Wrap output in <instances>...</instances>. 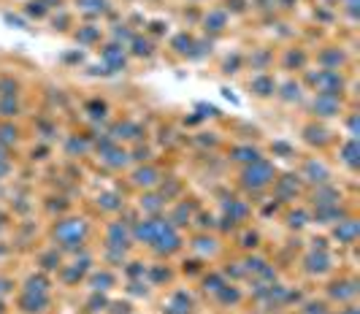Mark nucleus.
Returning a JSON list of instances; mask_svg holds the SVG:
<instances>
[{"instance_id":"20e7f679","label":"nucleus","mask_w":360,"mask_h":314,"mask_svg":"<svg viewBox=\"0 0 360 314\" xmlns=\"http://www.w3.org/2000/svg\"><path fill=\"white\" fill-rule=\"evenodd\" d=\"M82 230H84V225H82V222H60V225H57V230H54V233H57V239L60 241H65V244H73V241L79 239V233H82Z\"/></svg>"},{"instance_id":"0eeeda50","label":"nucleus","mask_w":360,"mask_h":314,"mask_svg":"<svg viewBox=\"0 0 360 314\" xmlns=\"http://www.w3.org/2000/svg\"><path fill=\"white\" fill-rule=\"evenodd\" d=\"M0 314H8V309H6V303L0 301Z\"/></svg>"},{"instance_id":"39448f33","label":"nucleus","mask_w":360,"mask_h":314,"mask_svg":"<svg viewBox=\"0 0 360 314\" xmlns=\"http://www.w3.org/2000/svg\"><path fill=\"white\" fill-rule=\"evenodd\" d=\"M217 301H219V303H225V306H228V303H231V306H236V303L241 301V293L236 290L233 284H222V287L217 290Z\"/></svg>"},{"instance_id":"423d86ee","label":"nucleus","mask_w":360,"mask_h":314,"mask_svg":"<svg viewBox=\"0 0 360 314\" xmlns=\"http://www.w3.org/2000/svg\"><path fill=\"white\" fill-rule=\"evenodd\" d=\"M255 90H257V95L266 98V95L274 93V81H271V79H257V81H255Z\"/></svg>"},{"instance_id":"f257e3e1","label":"nucleus","mask_w":360,"mask_h":314,"mask_svg":"<svg viewBox=\"0 0 360 314\" xmlns=\"http://www.w3.org/2000/svg\"><path fill=\"white\" fill-rule=\"evenodd\" d=\"M52 309V298L49 293H19L17 298V312L19 314H49Z\"/></svg>"},{"instance_id":"7ed1b4c3","label":"nucleus","mask_w":360,"mask_h":314,"mask_svg":"<svg viewBox=\"0 0 360 314\" xmlns=\"http://www.w3.org/2000/svg\"><path fill=\"white\" fill-rule=\"evenodd\" d=\"M162 314H195V303L187 293H176L162 306Z\"/></svg>"},{"instance_id":"f03ea898","label":"nucleus","mask_w":360,"mask_h":314,"mask_svg":"<svg viewBox=\"0 0 360 314\" xmlns=\"http://www.w3.org/2000/svg\"><path fill=\"white\" fill-rule=\"evenodd\" d=\"M274 182V166H269L266 160H255L250 163V168L244 171V185L260 190V187H269Z\"/></svg>"}]
</instances>
